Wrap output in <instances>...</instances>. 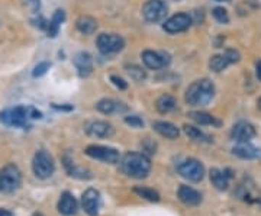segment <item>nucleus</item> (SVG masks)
<instances>
[{
	"mask_svg": "<svg viewBox=\"0 0 261 216\" xmlns=\"http://www.w3.org/2000/svg\"><path fill=\"white\" fill-rule=\"evenodd\" d=\"M121 170L131 179H145L151 171V161L142 152H128L121 160Z\"/></svg>",
	"mask_w": 261,
	"mask_h": 216,
	"instance_id": "f257e3e1",
	"label": "nucleus"
},
{
	"mask_svg": "<svg viewBox=\"0 0 261 216\" xmlns=\"http://www.w3.org/2000/svg\"><path fill=\"white\" fill-rule=\"evenodd\" d=\"M41 117L42 113L32 106H16L13 109H6L0 113V122L15 128H28L31 119Z\"/></svg>",
	"mask_w": 261,
	"mask_h": 216,
	"instance_id": "f03ea898",
	"label": "nucleus"
},
{
	"mask_svg": "<svg viewBox=\"0 0 261 216\" xmlns=\"http://www.w3.org/2000/svg\"><path fill=\"white\" fill-rule=\"evenodd\" d=\"M215 96V86L210 80L203 79L191 83L186 90V103L190 106H206Z\"/></svg>",
	"mask_w": 261,
	"mask_h": 216,
	"instance_id": "7ed1b4c3",
	"label": "nucleus"
},
{
	"mask_svg": "<svg viewBox=\"0 0 261 216\" xmlns=\"http://www.w3.org/2000/svg\"><path fill=\"white\" fill-rule=\"evenodd\" d=\"M22 184V174L15 164H7L0 170V192L10 195L15 193Z\"/></svg>",
	"mask_w": 261,
	"mask_h": 216,
	"instance_id": "20e7f679",
	"label": "nucleus"
},
{
	"mask_svg": "<svg viewBox=\"0 0 261 216\" xmlns=\"http://www.w3.org/2000/svg\"><path fill=\"white\" fill-rule=\"evenodd\" d=\"M32 170H34V174L38 179L44 180V179L51 177L55 171V164H54L52 157L44 150L38 151L34 155V160H32Z\"/></svg>",
	"mask_w": 261,
	"mask_h": 216,
	"instance_id": "39448f33",
	"label": "nucleus"
},
{
	"mask_svg": "<svg viewBox=\"0 0 261 216\" xmlns=\"http://www.w3.org/2000/svg\"><path fill=\"white\" fill-rule=\"evenodd\" d=\"M177 171H178V174L183 179H186V180H189L191 183H199L205 177V167H203V164L200 161L194 160V158L184 160L178 166Z\"/></svg>",
	"mask_w": 261,
	"mask_h": 216,
	"instance_id": "423d86ee",
	"label": "nucleus"
},
{
	"mask_svg": "<svg viewBox=\"0 0 261 216\" xmlns=\"http://www.w3.org/2000/svg\"><path fill=\"white\" fill-rule=\"evenodd\" d=\"M86 155L90 158L103 161L106 164H116L119 163V152L115 148L103 147V145H88L85 150Z\"/></svg>",
	"mask_w": 261,
	"mask_h": 216,
	"instance_id": "0eeeda50",
	"label": "nucleus"
},
{
	"mask_svg": "<svg viewBox=\"0 0 261 216\" xmlns=\"http://www.w3.org/2000/svg\"><path fill=\"white\" fill-rule=\"evenodd\" d=\"M97 48L103 54H115L122 51L125 47V41L122 36L116 33H102L97 36Z\"/></svg>",
	"mask_w": 261,
	"mask_h": 216,
	"instance_id": "6e6552de",
	"label": "nucleus"
},
{
	"mask_svg": "<svg viewBox=\"0 0 261 216\" xmlns=\"http://www.w3.org/2000/svg\"><path fill=\"white\" fill-rule=\"evenodd\" d=\"M167 15V4L164 0H148L142 6V16L145 20L156 23L166 17Z\"/></svg>",
	"mask_w": 261,
	"mask_h": 216,
	"instance_id": "1a4fd4ad",
	"label": "nucleus"
},
{
	"mask_svg": "<svg viewBox=\"0 0 261 216\" xmlns=\"http://www.w3.org/2000/svg\"><path fill=\"white\" fill-rule=\"evenodd\" d=\"M142 61L151 70H161L170 64V55L166 52H157V51L147 50L142 52Z\"/></svg>",
	"mask_w": 261,
	"mask_h": 216,
	"instance_id": "9d476101",
	"label": "nucleus"
},
{
	"mask_svg": "<svg viewBox=\"0 0 261 216\" xmlns=\"http://www.w3.org/2000/svg\"><path fill=\"white\" fill-rule=\"evenodd\" d=\"M85 131L88 136L93 138H110L115 133V129L110 123L104 120H90L85 125Z\"/></svg>",
	"mask_w": 261,
	"mask_h": 216,
	"instance_id": "9b49d317",
	"label": "nucleus"
},
{
	"mask_svg": "<svg viewBox=\"0 0 261 216\" xmlns=\"http://www.w3.org/2000/svg\"><path fill=\"white\" fill-rule=\"evenodd\" d=\"M102 199L96 189H87L82 196V208L88 216H97L100 211Z\"/></svg>",
	"mask_w": 261,
	"mask_h": 216,
	"instance_id": "f8f14e48",
	"label": "nucleus"
},
{
	"mask_svg": "<svg viewBox=\"0 0 261 216\" xmlns=\"http://www.w3.org/2000/svg\"><path fill=\"white\" fill-rule=\"evenodd\" d=\"M191 22L193 20L187 13H177V15H174L170 19L166 20L163 28L169 33H178V32H183V31L189 29Z\"/></svg>",
	"mask_w": 261,
	"mask_h": 216,
	"instance_id": "ddd939ff",
	"label": "nucleus"
},
{
	"mask_svg": "<svg viewBox=\"0 0 261 216\" xmlns=\"http://www.w3.org/2000/svg\"><path fill=\"white\" fill-rule=\"evenodd\" d=\"M256 128L248 123V122H238L231 132V138L234 141H237L238 144L241 142H250L254 136H256Z\"/></svg>",
	"mask_w": 261,
	"mask_h": 216,
	"instance_id": "4468645a",
	"label": "nucleus"
},
{
	"mask_svg": "<svg viewBox=\"0 0 261 216\" xmlns=\"http://www.w3.org/2000/svg\"><path fill=\"white\" fill-rule=\"evenodd\" d=\"M58 212L64 216H74L79 212V203L70 192H64L58 200Z\"/></svg>",
	"mask_w": 261,
	"mask_h": 216,
	"instance_id": "2eb2a0df",
	"label": "nucleus"
},
{
	"mask_svg": "<svg viewBox=\"0 0 261 216\" xmlns=\"http://www.w3.org/2000/svg\"><path fill=\"white\" fill-rule=\"evenodd\" d=\"M177 196L186 206H197L202 202V195L190 186H180Z\"/></svg>",
	"mask_w": 261,
	"mask_h": 216,
	"instance_id": "dca6fc26",
	"label": "nucleus"
},
{
	"mask_svg": "<svg viewBox=\"0 0 261 216\" xmlns=\"http://www.w3.org/2000/svg\"><path fill=\"white\" fill-rule=\"evenodd\" d=\"M232 154L243 158V160H259L261 158V150L257 147L248 144V142H241L232 148Z\"/></svg>",
	"mask_w": 261,
	"mask_h": 216,
	"instance_id": "f3484780",
	"label": "nucleus"
},
{
	"mask_svg": "<svg viewBox=\"0 0 261 216\" xmlns=\"http://www.w3.org/2000/svg\"><path fill=\"white\" fill-rule=\"evenodd\" d=\"M229 170H219V168H210L209 171V177L212 184L215 186V189L218 190H226L229 186V179L232 177V174H229Z\"/></svg>",
	"mask_w": 261,
	"mask_h": 216,
	"instance_id": "a211bd4d",
	"label": "nucleus"
},
{
	"mask_svg": "<svg viewBox=\"0 0 261 216\" xmlns=\"http://www.w3.org/2000/svg\"><path fill=\"white\" fill-rule=\"evenodd\" d=\"M74 66L80 74V77H87L93 71V60L88 52H79L74 57Z\"/></svg>",
	"mask_w": 261,
	"mask_h": 216,
	"instance_id": "6ab92c4d",
	"label": "nucleus"
},
{
	"mask_svg": "<svg viewBox=\"0 0 261 216\" xmlns=\"http://www.w3.org/2000/svg\"><path fill=\"white\" fill-rule=\"evenodd\" d=\"M153 128L156 132H158L161 136L167 138V139H177L178 135H180V131L178 128L170 123V122H166V120H157L153 123Z\"/></svg>",
	"mask_w": 261,
	"mask_h": 216,
	"instance_id": "aec40b11",
	"label": "nucleus"
},
{
	"mask_svg": "<svg viewBox=\"0 0 261 216\" xmlns=\"http://www.w3.org/2000/svg\"><path fill=\"white\" fill-rule=\"evenodd\" d=\"M64 167H66L67 173H69L71 177H76V179H80V180H88V179L93 177L90 171H87V170L82 168V167H77V166L73 163V160L69 158V157H64Z\"/></svg>",
	"mask_w": 261,
	"mask_h": 216,
	"instance_id": "412c9836",
	"label": "nucleus"
},
{
	"mask_svg": "<svg viewBox=\"0 0 261 216\" xmlns=\"http://www.w3.org/2000/svg\"><path fill=\"white\" fill-rule=\"evenodd\" d=\"M96 109L104 115H113V113H118V112H122V110H126L125 106H122V103H118L116 100L113 99H102L97 102Z\"/></svg>",
	"mask_w": 261,
	"mask_h": 216,
	"instance_id": "4be33fe9",
	"label": "nucleus"
},
{
	"mask_svg": "<svg viewBox=\"0 0 261 216\" xmlns=\"http://www.w3.org/2000/svg\"><path fill=\"white\" fill-rule=\"evenodd\" d=\"M187 116L199 125H210V126H216V128L221 126V120H218L215 116H212L206 112H190Z\"/></svg>",
	"mask_w": 261,
	"mask_h": 216,
	"instance_id": "5701e85b",
	"label": "nucleus"
},
{
	"mask_svg": "<svg viewBox=\"0 0 261 216\" xmlns=\"http://www.w3.org/2000/svg\"><path fill=\"white\" fill-rule=\"evenodd\" d=\"M76 26H77V29H79L82 33L91 35V33H94L96 29H97V22H96V19L91 17V16H80V17L77 19V22H76Z\"/></svg>",
	"mask_w": 261,
	"mask_h": 216,
	"instance_id": "b1692460",
	"label": "nucleus"
},
{
	"mask_svg": "<svg viewBox=\"0 0 261 216\" xmlns=\"http://www.w3.org/2000/svg\"><path fill=\"white\" fill-rule=\"evenodd\" d=\"M64 19H66V13H64L63 10H57V12L52 15V19H51V22L48 23V36H50V38H55V36H57V33H58V31H60V26H61V23L64 22Z\"/></svg>",
	"mask_w": 261,
	"mask_h": 216,
	"instance_id": "393cba45",
	"label": "nucleus"
},
{
	"mask_svg": "<svg viewBox=\"0 0 261 216\" xmlns=\"http://www.w3.org/2000/svg\"><path fill=\"white\" fill-rule=\"evenodd\" d=\"M175 105H177V103H175V99H174L173 96H170V95H163V96L158 98L157 102H156V108H157V110H158L160 113H163V115L173 112L174 109H175Z\"/></svg>",
	"mask_w": 261,
	"mask_h": 216,
	"instance_id": "a878e982",
	"label": "nucleus"
},
{
	"mask_svg": "<svg viewBox=\"0 0 261 216\" xmlns=\"http://www.w3.org/2000/svg\"><path fill=\"white\" fill-rule=\"evenodd\" d=\"M184 129V133L190 138V139H194V141H199V142H210V136H208L205 132H202L199 128L196 126H191V125H184L183 126Z\"/></svg>",
	"mask_w": 261,
	"mask_h": 216,
	"instance_id": "bb28decb",
	"label": "nucleus"
},
{
	"mask_svg": "<svg viewBox=\"0 0 261 216\" xmlns=\"http://www.w3.org/2000/svg\"><path fill=\"white\" fill-rule=\"evenodd\" d=\"M231 63L228 61V58L225 55H213L210 60H209V68L215 73H221L224 71Z\"/></svg>",
	"mask_w": 261,
	"mask_h": 216,
	"instance_id": "cd10ccee",
	"label": "nucleus"
},
{
	"mask_svg": "<svg viewBox=\"0 0 261 216\" xmlns=\"http://www.w3.org/2000/svg\"><path fill=\"white\" fill-rule=\"evenodd\" d=\"M134 193H137L139 198L148 200V202H160V195L153 190V189H148V187H135L134 189Z\"/></svg>",
	"mask_w": 261,
	"mask_h": 216,
	"instance_id": "c85d7f7f",
	"label": "nucleus"
},
{
	"mask_svg": "<svg viewBox=\"0 0 261 216\" xmlns=\"http://www.w3.org/2000/svg\"><path fill=\"white\" fill-rule=\"evenodd\" d=\"M126 73L131 76V79H134L135 82H142V80H145V77H147V73L141 68V67H138V66H126Z\"/></svg>",
	"mask_w": 261,
	"mask_h": 216,
	"instance_id": "c756f323",
	"label": "nucleus"
},
{
	"mask_svg": "<svg viewBox=\"0 0 261 216\" xmlns=\"http://www.w3.org/2000/svg\"><path fill=\"white\" fill-rule=\"evenodd\" d=\"M212 13H213V17L219 23H228L229 22V15H228L226 9H224V7H215Z\"/></svg>",
	"mask_w": 261,
	"mask_h": 216,
	"instance_id": "7c9ffc66",
	"label": "nucleus"
},
{
	"mask_svg": "<svg viewBox=\"0 0 261 216\" xmlns=\"http://www.w3.org/2000/svg\"><path fill=\"white\" fill-rule=\"evenodd\" d=\"M48 70H50V63L42 61V63H39L38 66H35V68H34V71H32V76H34V77H41V76H44Z\"/></svg>",
	"mask_w": 261,
	"mask_h": 216,
	"instance_id": "2f4dec72",
	"label": "nucleus"
},
{
	"mask_svg": "<svg viewBox=\"0 0 261 216\" xmlns=\"http://www.w3.org/2000/svg\"><path fill=\"white\" fill-rule=\"evenodd\" d=\"M125 123L131 125L132 128H142L144 126V120L139 116H126Z\"/></svg>",
	"mask_w": 261,
	"mask_h": 216,
	"instance_id": "473e14b6",
	"label": "nucleus"
},
{
	"mask_svg": "<svg viewBox=\"0 0 261 216\" xmlns=\"http://www.w3.org/2000/svg\"><path fill=\"white\" fill-rule=\"evenodd\" d=\"M226 58H228V61L232 64V63H238L240 61V58H241V55H240V52L238 51H235V50H226L225 51V54H224Z\"/></svg>",
	"mask_w": 261,
	"mask_h": 216,
	"instance_id": "72a5a7b5",
	"label": "nucleus"
},
{
	"mask_svg": "<svg viewBox=\"0 0 261 216\" xmlns=\"http://www.w3.org/2000/svg\"><path fill=\"white\" fill-rule=\"evenodd\" d=\"M110 80H112V83H113V84H115L119 90H125V89L128 87L126 82H125L123 79L118 77V76H112V77H110Z\"/></svg>",
	"mask_w": 261,
	"mask_h": 216,
	"instance_id": "f704fd0d",
	"label": "nucleus"
},
{
	"mask_svg": "<svg viewBox=\"0 0 261 216\" xmlns=\"http://www.w3.org/2000/svg\"><path fill=\"white\" fill-rule=\"evenodd\" d=\"M256 76H257L259 82H261V60L257 63V66H256Z\"/></svg>",
	"mask_w": 261,
	"mask_h": 216,
	"instance_id": "c9c22d12",
	"label": "nucleus"
},
{
	"mask_svg": "<svg viewBox=\"0 0 261 216\" xmlns=\"http://www.w3.org/2000/svg\"><path fill=\"white\" fill-rule=\"evenodd\" d=\"M0 216H13L9 211H6V209H0Z\"/></svg>",
	"mask_w": 261,
	"mask_h": 216,
	"instance_id": "e433bc0d",
	"label": "nucleus"
},
{
	"mask_svg": "<svg viewBox=\"0 0 261 216\" xmlns=\"http://www.w3.org/2000/svg\"><path fill=\"white\" fill-rule=\"evenodd\" d=\"M257 105H259V108L261 109V98H260V99H259V102H257Z\"/></svg>",
	"mask_w": 261,
	"mask_h": 216,
	"instance_id": "4c0bfd02",
	"label": "nucleus"
},
{
	"mask_svg": "<svg viewBox=\"0 0 261 216\" xmlns=\"http://www.w3.org/2000/svg\"><path fill=\"white\" fill-rule=\"evenodd\" d=\"M216 1H231V0H216Z\"/></svg>",
	"mask_w": 261,
	"mask_h": 216,
	"instance_id": "58836bf2",
	"label": "nucleus"
},
{
	"mask_svg": "<svg viewBox=\"0 0 261 216\" xmlns=\"http://www.w3.org/2000/svg\"><path fill=\"white\" fill-rule=\"evenodd\" d=\"M34 216H44V215H42V214H35Z\"/></svg>",
	"mask_w": 261,
	"mask_h": 216,
	"instance_id": "ea45409f",
	"label": "nucleus"
},
{
	"mask_svg": "<svg viewBox=\"0 0 261 216\" xmlns=\"http://www.w3.org/2000/svg\"><path fill=\"white\" fill-rule=\"evenodd\" d=\"M259 203H260V206H261V196H260V199H259Z\"/></svg>",
	"mask_w": 261,
	"mask_h": 216,
	"instance_id": "a19ab883",
	"label": "nucleus"
}]
</instances>
